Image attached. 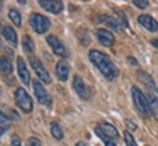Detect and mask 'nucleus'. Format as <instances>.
<instances>
[{
	"label": "nucleus",
	"instance_id": "nucleus-1",
	"mask_svg": "<svg viewBox=\"0 0 158 146\" xmlns=\"http://www.w3.org/2000/svg\"><path fill=\"white\" fill-rule=\"evenodd\" d=\"M89 60L108 80H113V79H116L118 76L117 66L111 62V59L107 54H104V53H101V51H98V50H91Z\"/></svg>",
	"mask_w": 158,
	"mask_h": 146
},
{
	"label": "nucleus",
	"instance_id": "nucleus-2",
	"mask_svg": "<svg viewBox=\"0 0 158 146\" xmlns=\"http://www.w3.org/2000/svg\"><path fill=\"white\" fill-rule=\"evenodd\" d=\"M95 132L106 146H117L116 142L118 139V132L116 130L114 126L108 123H100L95 127Z\"/></svg>",
	"mask_w": 158,
	"mask_h": 146
},
{
	"label": "nucleus",
	"instance_id": "nucleus-3",
	"mask_svg": "<svg viewBox=\"0 0 158 146\" xmlns=\"http://www.w3.org/2000/svg\"><path fill=\"white\" fill-rule=\"evenodd\" d=\"M132 98H133L136 110L141 112V116H143V117H149L151 112H149V107H148L147 95H145L138 86H132Z\"/></svg>",
	"mask_w": 158,
	"mask_h": 146
},
{
	"label": "nucleus",
	"instance_id": "nucleus-4",
	"mask_svg": "<svg viewBox=\"0 0 158 146\" xmlns=\"http://www.w3.org/2000/svg\"><path fill=\"white\" fill-rule=\"evenodd\" d=\"M29 25H31V28L34 29L37 34H45L51 26L50 19L47 16H44V15H40V13H32L31 15Z\"/></svg>",
	"mask_w": 158,
	"mask_h": 146
},
{
	"label": "nucleus",
	"instance_id": "nucleus-5",
	"mask_svg": "<svg viewBox=\"0 0 158 146\" xmlns=\"http://www.w3.org/2000/svg\"><path fill=\"white\" fill-rule=\"evenodd\" d=\"M15 102L23 112L32 111V99H31V96L28 95V92L23 88H18L15 91Z\"/></svg>",
	"mask_w": 158,
	"mask_h": 146
},
{
	"label": "nucleus",
	"instance_id": "nucleus-6",
	"mask_svg": "<svg viewBox=\"0 0 158 146\" xmlns=\"http://www.w3.org/2000/svg\"><path fill=\"white\" fill-rule=\"evenodd\" d=\"M32 88H34V94L37 96L40 104H43L45 107H51V96L48 95V92L45 91V88L43 86V83L40 80H34L32 82Z\"/></svg>",
	"mask_w": 158,
	"mask_h": 146
},
{
	"label": "nucleus",
	"instance_id": "nucleus-7",
	"mask_svg": "<svg viewBox=\"0 0 158 146\" xmlns=\"http://www.w3.org/2000/svg\"><path fill=\"white\" fill-rule=\"evenodd\" d=\"M47 43H48V45L51 47V50H53V53H54L56 56H59V57H68L69 56L66 47L62 44V41L57 38V37L48 35V37H47Z\"/></svg>",
	"mask_w": 158,
	"mask_h": 146
},
{
	"label": "nucleus",
	"instance_id": "nucleus-8",
	"mask_svg": "<svg viewBox=\"0 0 158 146\" xmlns=\"http://www.w3.org/2000/svg\"><path fill=\"white\" fill-rule=\"evenodd\" d=\"M31 66H32L34 72L37 73L38 79L43 82V83H50V82H51L50 75H48V72L45 70V67L43 66V63L40 62L38 59H31Z\"/></svg>",
	"mask_w": 158,
	"mask_h": 146
},
{
	"label": "nucleus",
	"instance_id": "nucleus-9",
	"mask_svg": "<svg viewBox=\"0 0 158 146\" xmlns=\"http://www.w3.org/2000/svg\"><path fill=\"white\" fill-rule=\"evenodd\" d=\"M40 6L50 13H60L63 10V2L60 0H40Z\"/></svg>",
	"mask_w": 158,
	"mask_h": 146
},
{
	"label": "nucleus",
	"instance_id": "nucleus-10",
	"mask_svg": "<svg viewBox=\"0 0 158 146\" xmlns=\"http://www.w3.org/2000/svg\"><path fill=\"white\" fill-rule=\"evenodd\" d=\"M16 64H18V75H19L21 80L23 82V85H29L31 83V75H29V70L27 67L25 60H23L22 57H18Z\"/></svg>",
	"mask_w": 158,
	"mask_h": 146
},
{
	"label": "nucleus",
	"instance_id": "nucleus-11",
	"mask_svg": "<svg viewBox=\"0 0 158 146\" xmlns=\"http://www.w3.org/2000/svg\"><path fill=\"white\" fill-rule=\"evenodd\" d=\"M73 88L76 91L78 96H81L82 99H88L89 98V92H88V88L85 85L84 79L81 78V76H78V75L73 78Z\"/></svg>",
	"mask_w": 158,
	"mask_h": 146
},
{
	"label": "nucleus",
	"instance_id": "nucleus-12",
	"mask_svg": "<svg viewBox=\"0 0 158 146\" xmlns=\"http://www.w3.org/2000/svg\"><path fill=\"white\" fill-rule=\"evenodd\" d=\"M138 22L141 23V26H143L145 29L151 31V32H157L158 31V22L151 15H141L138 18Z\"/></svg>",
	"mask_w": 158,
	"mask_h": 146
},
{
	"label": "nucleus",
	"instance_id": "nucleus-13",
	"mask_svg": "<svg viewBox=\"0 0 158 146\" xmlns=\"http://www.w3.org/2000/svg\"><path fill=\"white\" fill-rule=\"evenodd\" d=\"M95 35H97V38H98V41H100L104 47H111V45L114 44L113 34H111L110 31H107V29H104V28L97 29Z\"/></svg>",
	"mask_w": 158,
	"mask_h": 146
},
{
	"label": "nucleus",
	"instance_id": "nucleus-14",
	"mask_svg": "<svg viewBox=\"0 0 158 146\" xmlns=\"http://www.w3.org/2000/svg\"><path fill=\"white\" fill-rule=\"evenodd\" d=\"M69 73H70V66L68 64V62L62 60V62H59L56 64V75L59 78V80L66 82L69 78Z\"/></svg>",
	"mask_w": 158,
	"mask_h": 146
},
{
	"label": "nucleus",
	"instance_id": "nucleus-15",
	"mask_svg": "<svg viewBox=\"0 0 158 146\" xmlns=\"http://www.w3.org/2000/svg\"><path fill=\"white\" fill-rule=\"evenodd\" d=\"M147 101H148V107H149L151 116H154L155 118H158V98L154 95V94H148Z\"/></svg>",
	"mask_w": 158,
	"mask_h": 146
},
{
	"label": "nucleus",
	"instance_id": "nucleus-16",
	"mask_svg": "<svg viewBox=\"0 0 158 146\" xmlns=\"http://www.w3.org/2000/svg\"><path fill=\"white\" fill-rule=\"evenodd\" d=\"M3 37L6 38V41H7L9 44H12V45H15V47H16L18 37H16L15 29L12 28V26H5V28H3Z\"/></svg>",
	"mask_w": 158,
	"mask_h": 146
},
{
	"label": "nucleus",
	"instance_id": "nucleus-17",
	"mask_svg": "<svg viewBox=\"0 0 158 146\" xmlns=\"http://www.w3.org/2000/svg\"><path fill=\"white\" fill-rule=\"evenodd\" d=\"M0 73L3 76H10L12 75V63L7 57H0Z\"/></svg>",
	"mask_w": 158,
	"mask_h": 146
},
{
	"label": "nucleus",
	"instance_id": "nucleus-18",
	"mask_svg": "<svg viewBox=\"0 0 158 146\" xmlns=\"http://www.w3.org/2000/svg\"><path fill=\"white\" fill-rule=\"evenodd\" d=\"M139 79H141L142 82L145 83V86H147L149 91H152V92H157V86H155V83H154L152 78L148 75V73L145 72H139Z\"/></svg>",
	"mask_w": 158,
	"mask_h": 146
},
{
	"label": "nucleus",
	"instance_id": "nucleus-19",
	"mask_svg": "<svg viewBox=\"0 0 158 146\" xmlns=\"http://www.w3.org/2000/svg\"><path fill=\"white\" fill-rule=\"evenodd\" d=\"M9 127H10V118L3 111H0V137L9 130Z\"/></svg>",
	"mask_w": 158,
	"mask_h": 146
},
{
	"label": "nucleus",
	"instance_id": "nucleus-20",
	"mask_svg": "<svg viewBox=\"0 0 158 146\" xmlns=\"http://www.w3.org/2000/svg\"><path fill=\"white\" fill-rule=\"evenodd\" d=\"M100 21H101L102 23H106V25H108L110 28H113L114 31H120V23L114 19V18L111 16H107V15H101L100 16Z\"/></svg>",
	"mask_w": 158,
	"mask_h": 146
},
{
	"label": "nucleus",
	"instance_id": "nucleus-21",
	"mask_svg": "<svg viewBox=\"0 0 158 146\" xmlns=\"http://www.w3.org/2000/svg\"><path fill=\"white\" fill-rule=\"evenodd\" d=\"M22 47H23V50H25V53H28V54H32V53L35 51L34 41L31 39V37H29V35H23V38H22Z\"/></svg>",
	"mask_w": 158,
	"mask_h": 146
},
{
	"label": "nucleus",
	"instance_id": "nucleus-22",
	"mask_svg": "<svg viewBox=\"0 0 158 146\" xmlns=\"http://www.w3.org/2000/svg\"><path fill=\"white\" fill-rule=\"evenodd\" d=\"M51 135H53V137L54 139H57V140H62L63 139V129L60 127V124L59 123H51Z\"/></svg>",
	"mask_w": 158,
	"mask_h": 146
},
{
	"label": "nucleus",
	"instance_id": "nucleus-23",
	"mask_svg": "<svg viewBox=\"0 0 158 146\" xmlns=\"http://www.w3.org/2000/svg\"><path fill=\"white\" fill-rule=\"evenodd\" d=\"M9 18H10V21L15 23V26H21V23H22V18L19 15V12L16 9H10L9 10Z\"/></svg>",
	"mask_w": 158,
	"mask_h": 146
},
{
	"label": "nucleus",
	"instance_id": "nucleus-24",
	"mask_svg": "<svg viewBox=\"0 0 158 146\" xmlns=\"http://www.w3.org/2000/svg\"><path fill=\"white\" fill-rule=\"evenodd\" d=\"M124 143H126V146H138L133 136L130 135V132H124Z\"/></svg>",
	"mask_w": 158,
	"mask_h": 146
},
{
	"label": "nucleus",
	"instance_id": "nucleus-25",
	"mask_svg": "<svg viewBox=\"0 0 158 146\" xmlns=\"http://www.w3.org/2000/svg\"><path fill=\"white\" fill-rule=\"evenodd\" d=\"M136 7H139V9H147L148 6H149V2L148 0H133L132 2Z\"/></svg>",
	"mask_w": 158,
	"mask_h": 146
},
{
	"label": "nucleus",
	"instance_id": "nucleus-26",
	"mask_svg": "<svg viewBox=\"0 0 158 146\" xmlns=\"http://www.w3.org/2000/svg\"><path fill=\"white\" fill-rule=\"evenodd\" d=\"M28 146H41V142H40V139H37V137H29Z\"/></svg>",
	"mask_w": 158,
	"mask_h": 146
},
{
	"label": "nucleus",
	"instance_id": "nucleus-27",
	"mask_svg": "<svg viewBox=\"0 0 158 146\" xmlns=\"http://www.w3.org/2000/svg\"><path fill=\"white\" fill-rule=\"evenodd\" d=\"M10 146H22V145H21V139H19L16 135L12 136V139H10Z\"/></svg>",
	"mask_w": 158,
	"mask_h": 146
},
{
	"label": "nucleus",
	"instance_id": "nucleus-28",
	"mask_svg": "<svg viewBox=\"0 0 158 146\" xmlns=\"http://www.w3.org/2000/svg\"><path fill=\"white\" fill-rule=\"evenodd\" d=\"M152 45L155 48H158V39H152Z\"/></svg>",
	"mask_w": 158,
	"mask_h": 146
},
{
	"label": "nucleus",
	"instance_id": "nucleus-29",
	"mask_svg": "<svg viewBox=\"0 0 158 146\" xmlns=\"http://www.w3.org/2000/svg\"><path fill=\"white\" fill-rule=\"evenodd\" d=\"M129 60H130V63H132V64H133V66H136V64H138V62H136L135 59H132V57H130Z\"/></svg>",
	"mask_w": 158,
	"mask_h": 146
},
{
	"label": "nucleus",
	"instance_id": "nucleus-30",
	"mask_svg": "<svg viewBox=\"0 0 158 146\" xmlns=\"http://www.w3.org/2000/svg\"><path fill=\"white\" fill-rule=\"evenodd\" d=\"M75 146H88V145H86V143H84V142H78Z\"/></svg>",
	"mask_w": 158,
	"mask_h": 146
},
{
	"label": "nucleus",
	"instance_id": "nucleus-31",
	"mask_svg": "<svg viewBox=\"0 0 158 146\" xmlns=\"http://www.w3.org/2000/svg\"><path fill=\"white\" fill-rule=\"evenodd\" d=\"M0 48H2V43H0Z\"/></svg>",
	"mask_w": 158,
	"mask_h": 146
},
{
	"label": "nucleus",
	"instance_id": "nucleus-32",
	"mask_svg": "<svg viewBox=\"0 0 158 146\" xmlns=\"http://www.w3.org/2000/svg\"><path fill=\"white\" fill-rule=\"evenodd\" d=\"M147 146H148V145H147Z\"/></svg>",
	"mask_w": 158,
	"mask_h": 146
}]
</instances>
